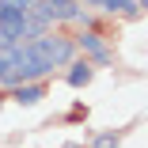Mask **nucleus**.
<instances>
[{"instance_id": "nucleus-1", "label": "nucleus", "mask_w": 148, "mask_h": 148, "mask_svg": "<svg viewBox=\"0 0 148 148\" xmlns=\"http://www.w3.org/2000/svg\"><path fill=\"white\" fill-rule=\"evenodd\" d=\"M31 49H34V57L46 65V72L49 69H69L72 65V57H76V38H65V34H42V38H34L31 42Z\"/></svg>"}, {"instance_id": "nucleus-2", "label": "nucleus", "mask_w": 148, "mask_h": 148, "mask_svg": "<svg viewBox=\"0 0 148 148\" xmlns=\"http://www.w3.org/2000/svg\"><path fill=\"white\" fill-rule=\"evenodd\" d=\"M34 12H38L46 23H80V19H84V12L72 4V0H38Z\"/></svg>"}, {"instance_id": "nucleus-3", "label": "nucleus", "mask_w": 148, "mask_h": 148, "mask_svg": "<svg viewBox=\"0 0 148 148\" xmlns=\"http://www.w3.org/2000/svg\"><path fill=\"white\" fill-rule=\"evenodd\" d=\"M23 27H27V12H15L8 4H0V34L8 38V46L23 42Z\"/></svg>"}, {"instance_id": "nucleus-4", "label": "nucleus", "mask_w": 148, "mask_h": 148, "mask_svg": "<svg viewBox=\"0 0 148 148\" xmlns=\"http://www.w3.org/2000/svg\"><path fill=\"white\" fill-rule=\"evenodd\" d=\"M76 49H84L91 61H99V65H110V46L103 42V34H95V31H84L80 38H76Z\"/></svg>"}, {"instance_id": "nucleus-5", "label": "nucleus", "mask_w": 148, "mask_h": 148, "mask_svg": "<svg viewBox=\"0 0 148 148\" xmlns=\"http://www.w3.org/2000/svg\"><path fill=\"white\" fill-rule=\"evenodd\" d=\"M42 95H46V87H42L38 80H34V84H19L15 91H12V99H15L19 106H34V103H38Z\"/></svg>"}, {"instance_id": "nucleus-6", "label": "nucleus", "mask_w": 148, "mask_h": 148, "mask_svg": "<svg viewBox=\"0 0 148 148\" xmlns=\"http://www.w3.org/2000/svg\"><path fill=\"white\" fill-rule=\"evenodd\" d=\"M91 76H95V69L87 65V61H72L65 80H69V87H87V84H91Z\"/></svg>"}, {"instance_id": "nucleus-7", "label": "nucleus", "mask_w": 148, "mask_h": 148, "mask_svg": "<svg viewBox=\"0 0 148 148\" xmlns=\"http://www.w3.org/2000/svg\"><path fill=\"white\" fill-rule=\"evenodd\" d=\"M91 148H122V133L118 129H103L91 137Z\"/></svg>"}, {"instance_id": "nucleus-8", "label": "nucleus", "mask_w": 148, "mask_h": 148, "mask_svg": "<svg viewBox=\"0 0 148 148\" xmlns=\"http://www.w3.org/2000/svg\"><path fill=\"white\" fill-rule=\"evenodd\" d=\"M99 8L110 12V15H133V12H137V0H103Z\"/></svg>"}, {"instance_id": "nucleus-9", "label": "nucleus", "mask_w": 148, "mask_h": 148, "mask_svg": "<svg viewBox=\"0 0 148 148\" xmlns=\"http://www.w3.org/2000/svg\"><path fill=\"white\" fill-rule=\"evenodd\" d=\"M8 72H12V46H8V49H0V84H4Z\"/></svg>"}, {"instance_id": "nucleus-10", "label": "nucleus", "mask_w": 148, "mask_h": 148, "mask_svg": "<svg viewBox=\"0 0 148 148\" xmlns=\"http://www.w3.org/2000/svg\"><path fill=\"white\" fill-rule=\"evenodd\" d=\"M0 4H8V8H15V12H31L34 0H0Z\"/></svg>"}, {"instance_id": "nucleus-11", "label": "nucleus", "mask_w": 148, "mask_h": 148, "mask_svg": "<svg viewBox=\"0 0 148 148\" xmlns=\"http://www.w3.org/2000/svg\"><path fill=\"white\" fill-rule=\"evenodd\" d=\"M140 8H144V12H148V0H137V12H140Z\"/></svg>"}, {"instance_id": "nucleus-12", "label": "nucleus", "mask_w": 148, "mask_h": 148, "mask_svg": "<svg viewBox=\"0 0 148 148\" xmlns=\"http://www.w3.org/2000/svg\"><path fill=\"white\" fill-rule=\"evenodd\" d=\"M87 4H95V8H99V4H103V0H87Z\"/></svg>"}, {"instance_id": "nucleus-13", "label": "nucleus", "mask_w": 148, "mask_h": 148, "mask_svg": "<svg viewBox=\"0 0 148 148\" xmlns=\"http://www.w3.org/2000/svg\"><path fill=\"white\" fill-rule=\"evenodd\" d=\"M65 148H80V144H65Z\"/></svg>"}]
</instances>
